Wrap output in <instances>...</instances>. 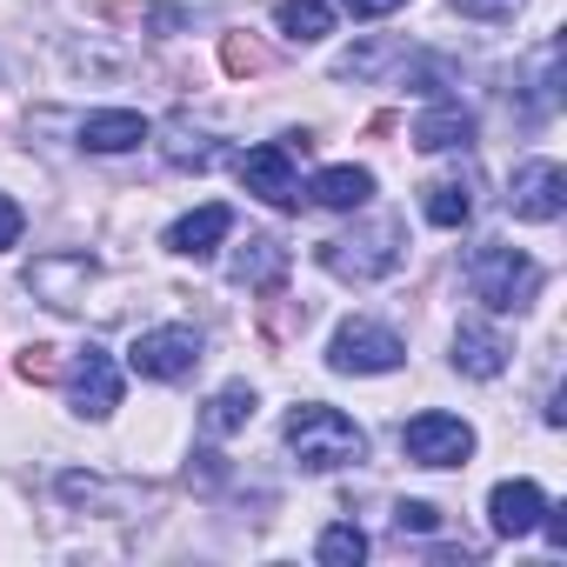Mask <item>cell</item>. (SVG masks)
<instances>
[{"label":"cell","mask_w":567,"mask_h":567,"mask_svg":"<svg viewBox=\"0 0 567 567\" xmlns=\"http://www.w3.org/2000/svg\"><path fill=\"white\" fill-rule=\"evenodd\" d=\"M288 447H295V461H301L308 474H334V467H348V461L368 454V434H361L341 408L301 401V408L288 414Z\"/></svg>","instance_id":"1"},{"label":"cell","mask_w":567,"mask_h":567,"mask_svg":"<svg viewBox=\"0 0 567 567\" xmlns=\"http://www.w3.org/2000/svg\"><path fill=\"white\" fill-rule=\"evenodd\" d=\"M467 288H474L481 308L520 315V308L540 295V267H534L520 247H507V240H481V247L467 254Z\"/></svg>","instance_id":"2"},{"label":"cell","mask_w":567,"mask_h":567,"mask_svg":"<svg viewBox=\"0 0 567 567\" xmlns=\"http://www.w3.org/2000/svg\"><path fill=\"white\" fill-rule=\"evenodd\" d=\"M315 254H321V267H328L334 280H381V274L401 267V220H374V227H361V234L321 240Z\"/></svg>","instance_id":"3"},{"label":"cell","mask_w":567,"mask_h":567,"mask_svg":"<svg viewBox=\"0 0 567 567\" xmlns=\"http://www.w3.org/2000/svg\"><path fill=\"white\" fill-rule=\"evenodd\" d=\"M401 447H408L414 467H467V454H474V427L454 421V414H414V421L401 427Z\"/></svg>","instance_id":"4"},{"label":"cell","mask_w":567,"mask_h":567,"mask_svg":"<svg viewBox=\"0 0 567 567\" xmlns=\"http://www.w3.org/2000/svg\"><path fill=\"white\" fill-rule=\"evenodd\" d=\"M127 368L141 381H181V374L200 368V334L194 328H154V334H141L127 348Z\"/></svg>","instance_id":"5"},{"label":"cell","mask_w":567,"mask_h":567,"mask_svg":"<svg viewBox=\"0 0 567 567\" xmlns=\"http://www.w3.org/2000/svg\"><path fill=\"white\" fill-rule=\"evenodd\" d=\"M328 361H334V374H388V368L408 361V348H401L388 328H374V321H348V328L334 334Z\"/></svg>","instance_id":"6"},{"label":"cell","mask_w":567,"mask_h":567,"mask_svg":"<svg viewBox=\"0 0 567 567\" xmlns=\"http://www.w3.org/2000/svg\"><path fill=\"white\" fill-rule=\"evenodd\" d=\"M567 207V174L554 161H520L507 181V214L514 220H560Z\"/></svg>","instance_id":"7"},{"label":"cell","mask_w":567,"mask_h":567,"mask_svg":"<svg viewBox=\"0 0 567 567\" xmlns=\"http://www.w3.org/2000/svg\"><path fill=\"white\" fill-rule=\"evenodd\" d=\"M234 174H240V187L247 194H260L267 207H301V181H295V154L288 147H247L240 161H234Z\"/></svg>","instance_id":"8"},{"label":"cell","mask_w":567,"mask_h":567,"mask_svg":"<svg viewBox=\"0 0 567 567\" xmlns=\"http://www.w3.org/2000/svg\"><path fill=\"white\" fill-rule=\"evenodd\" d=\"M68 381H74V414L107 421V414L121 408V368H114L107 348H81L74 368H68Z\"/></svg>","instance_id":"9"},{"label":"cell","mask_w":567,"mask_h":567,"mask_svg":"<svg viewBox=\"0 0 567 567\" xmlns=\"http://www.w3.org/2000/svg\"><path fill=\"white\" fill-rule=\"evenodd\" d=\"M87 280H94V260H87V254H41V260L28 267V288H34V301H48V308H81Z\"/></svg>","instance_id":"10"},{"label":"cell","mask_w":567,"mask_h":567,"mask_svg":"<svg viewBox=\"0 0 567 567\" xmlns=\"http://www.w3.org/2000/svg\"><path fill=\"white\" fill-rule=\"evenodd\" d=\"M540 507H547V494H540L534 481H501V487L487 494V520H494V534H507V540L534 534V527H540Z\"/></svg>","instance_id":"11"},{"label":"cell","mask_w":567,"mask_h":567,"mask_svg":"<svg viewBox=\"0 0 567 567\" xmlns=\"http://www.w3.org/2000/svg\"><path fill=\"white\" fill-rule=\"evenodd\" d=\"M414 147H421V154H454V147H474V114H461L454 101L427 107V114L414 121Z\"/></svg>","instance_id":"12"},{"label":"cell","mask_w":567,"mask_h":567,"mask_svg":"<svg viewBox=\"0 0 567 567\" xmlns=\"http://www.w3.org/2000/svg\"><path fill=\"white\" fill-rule=\"evenodd\" d=\"M308 200L315 207H334V214H354V207L374 200V174L368 167H321L315 187H308Z\"/></svg>","instance_id":"13"},{"label":"cell","mask_w":567,"mask_h":567,"mask_svg":"<svg viewBox=\"0 0 567 567\" xmlns=\"http://www.w3.org/2000/svg\"><path fill=\"white\" fill-rule=\"evenodd\" d=\"M227 227H234V214H227L220 200H214V207H194L187 220L167 227V254H194V260H200V254H214V247L227 240Z\"/></svg>","instance_id":"14"},{"label":"cell","mask_w":567,"mask_h":567,"mask_svg":"<svg viewBox=\"0 0 567 567\" xmlns=\"http://www.w3.org/2000/svg\"><path fill=\"white\" fill-rule=\"evenodd\" d=\"M507 354H514V348H507L494 328H474V321H467V328L454 334V368L474 374V381H494V374L507 368Z\"/></svg>","instance_id":"15"},{"label":"cell","mask_w":567,"mask_h":567,"mask_svg":"<svg viewBox=\"0 0 567 567\" xmlns=\"http://www.w3.org/2000/svg\"><path fill=\"white\" fill-rule=\"evenodd\" d=\"M280 274H288V247L274 234H254L247 247H234V280L240 288H280Z\"/></svg>","instance_id":"16"},{"label":"cell","mask_w":567,"mask_h":567,"mask_svg":"<svg viewBox=\"0 0 567 567\" xmlns=\"http://www.w3.org/2000/svg\"><path fill=\"white\" fill-rule=\"evenodd\" d=\"M141 141H147V121L127 114V107L87 114V121H81V147H94V154H127V147H141Z\"/></svg>","instance_id":"17"},{"label":"cell","mask_w":567,"mask_h":567,"mask_svg":"<svg viewBox=\"0 0 567 567\" xmlns=\"http://www.w3.org/2000/svg\"><path fill=\"white\" fill-rule=\"evenodd\" d=\"M274 21H280L288 41H328L334 34V8H328V0H280Z\"/></svg>","instance_id":"18"},{"label":"cell","mask_w":567,"mask_h":567,"mask_svg":"<svg viewBox=\"0 0 567 567\" xmlns=\"http://www.w3.org/2000/svg\"><path fill=\"white\" fill-rule=\"evenodd\" d=\"M421 194H427L421 214H427L434 227H461V220L474 214V181H461V174H454V181H427Z\"/></svg>","instance_id":"19"},{"label":"cell","mask_w":567,"mask_h":567,"mask_svg":"<svg viewBox=\"0 0 567 567\" xmlns=\"http://www.w3.org/2000/svg\"><path fill=\"white\" fill-rule=\"evenodd\" d=\"M247 421H254V388H247V381L220 388V394L200 408V427H207V434H240Z\"/></svg>","instance_id":"20"},{"label":"cell","mask_w":567,"mask_h":567,"mask_svg":"<svg viewBox=\"0 0 567 567\" xmlns=\"http://www.w3.org/2000/svg\"><path fill=\"white\" fill-rule=\"evenodd\" d=\"M161 154H167V167H207L214 161V141L200 134V127H187V121H167V134H161Z\"/></svg>","instance_id":"21"},{"label":"cell","mask_w":567,"mask_h":567,"mask_svg":"<svg viewBox=\"0 0 567 567\" xmlns=\"http://www.w3.org/2000/svg\"><path fill=\"white\" fill-rule=\"evenodd\" d=\"M220 68H227L234 81H247V74H267V68H274V54H267L254 34H227V41H220Z\"/></svg>","instance_id":"22"},{"label":"cell","mask_w":567,"mask_h":567,"mask_svg":"<svg viewBox=\"0 0 567 567\" xmlns=\"http://www.w3.org/2000/svg\"><path fill=\"white\" fill-rule=\"evenodd\" d=\"M260 328H267V341H295V334L308 328V308H288V295L267 288V301H260Z\"/></svg>","instance_id":"23"},{"label":"cell","mask_w":567,"mask_h":567,"mask_svg":"<svg viewBox=\"0 0 567 567\" xmlns=\"http://www.w3.org/2000/svg\"><path fill=\"white\" fill-rule=\"evenodd\" d=\"M361 554H368V534H361L354 520H334V527L321 534V560H328V567H354Z\"/></svg>","instance_id":"24"},{"label":"cell","mask_w":567,"mask_h":567,"mask_svg":"<svg viewBox=\"0 0 567 567\" xmlns=\"http://www.w3.org/2000/svg\"><path fill=\"white\" fill-rule=\"evenodd\" d=\"M14 374H21L28 388H48V381H61V348H48V341H34V348H21V361H14Z\"/></svg>","instance_id":"25"},{"label":"cell","mask_w":567,"mask_h":567,"mask_svg":"<svg viewBox=\"0 0 567 567\" xmlns=\"http://www.w3.org/2000/svg\"><path fill=\"white\" fill-rule=\"evenodd\" d=\"M394 527H401V534H434V527H441V507H434V501H401V507H394Z\"/></svg>","instance_id":"26"},{"label":"cell","mask_w":567,"mask_h":567,"mask_svg":"<svg viewBox=\"0 0 567 567\" xmlns=\"http://www.w3.org/2000/svg\"><path fill=\"white\" fill-rule=\"evenodd\" d=\"M514 8L520 0H454V14H467V21H514Z\"/></svg>","instance_id":"27"},{"label":"cell","mask_w":567,"mask_h":567,"mask_svg":"<svg viewBox=\"0 0 567 567\" xmlns=\"http://www.w3.org/2000/svg\"><path fill=\"white\" fill-rule=\"evenodd\" d=\"M341 8H348L354 21H381V14H394V8H408V0H341Z\"/></svg>","instance_id":"28"},{"label":"cell","mask_w":567,"mask_h":567,"mask_svg":"<svg viewBox=\"0 0 567 567\" xmlns=\"http://www.w3.org/2000/svg\"><path fill=\"white\" fill-rule=\"evenodd\" d=\"M14 240H21V200L0 194V247H14Z\"/></svg>","instance_id":"29"}]
</instances>
